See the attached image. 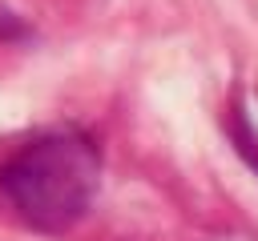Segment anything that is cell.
Returning <instances> with one entry per match:
<instances>
[{"instance_id": "cell-1", "label": "cell", "mask_w": 258, "mask_h": 241, "mask_svg": "<svg viewBox=\"0 0 258 241\" xmlns=\"http://www.w3.org/2000/svg\"><path fill=\"white\" fill-rule=\"evenodd\" d=\"M97 181L101 149L81 129H48L0 165V197L40 233L77 225L97 197Z\"/></svg>"}, {"instance_id": "cell-2", "label": "cell", "mask_w": 258, "mask_h": 241, "mask_svg": "<svg viewBox=\"0 0 258 241\" xmlns=\"http://www.w3.org/2000/svg\"><path fill=\"white\" fill-rule=\"evenodd\" d=\"M16 36H24V24L8 8H0V40H16Z\"/></svg>"}, {"instance_id": "cell-3", "label": "cell", "mask_w": 258, "mask_h": 241, "mask_svg": "<svg viewBox=\"0 0 258 241\" xmlns=\"http://www.w3.org/2000/svg\"><path fill=\"white\" fill-rule=\"evenodd\" d=\"M222 241H258V237H222Z\"/></svg>"}]
</instances>
